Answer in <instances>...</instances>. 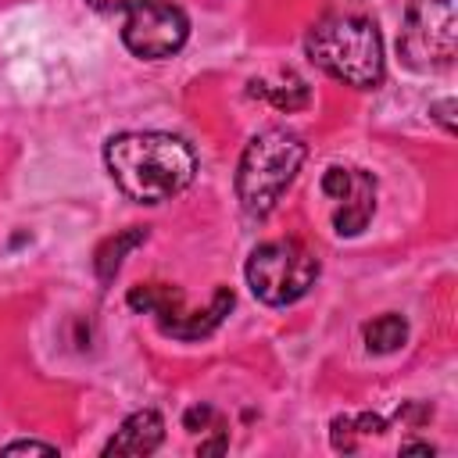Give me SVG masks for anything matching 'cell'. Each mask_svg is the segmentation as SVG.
Masks as SVG:
<instances>
[{
	"instance_id": "6da1fadb",
	"label": "cell",
	"mask_w": 458,
	"mask_h": 458,
	"mask_svg": "<svg viewBox=\"0 0 458 458\" xmlns=\"http://www.w3.org/2000/svg\"><path fill=\"white\" fill-rule=\"evenodd\" d=\"M104 165L114 186L136 204H161L190 190L197 179V154L175 132L136 129L104 143Z\"/></svg>"
},
{
	"instance_id": "7a4b0ae2",
	"label": "cell",
	"mask_w": 458,
	"mask_h": 458,
	"mask_svg": "<svg viewBox=\"0 0 458 458\" xmlns=\"http://www.w3.org/2000/svg\"><path fill=\"white\" fill-rule=\"evenodd\" d=\"M304 54L318 72L354 89H376L386 75L379 25L358 11L318 18L304 36Z\"/></svg>"
},
{
	"instance_id": "3957f363",
	"label": "cell",
	"mask_w": 458,
	"mask_h": 458,
	"mask_svg": "<svg viewBox=\"0 0 458 458\" xmlns=\"http://www.w3.org/2000/svg\"><path fill=\"white\" fill-rule=\"evenodd\" d=\"M304 157H308V143L290 129L276 125V129L250 136V143L240 154L236 179H233L243 215L265 218L279 204V197L290 190V182L297 179Z\"/></svg>"
},
{
	"instance_id": "277c9868",
	"label": "cell",
	"mask_w": 458,
	"mask_h": 458,
	"mask_svg": "<svg viewBox=\"0 0 458 458\" xmlns=\"http://www.w3.org/2000/svg\"><path fill=\"white\" fill-rule=\"evenodd\" d=\"M250 293L268 308H286L301 301L318 279V258L301 240L258 243L243 265Z\"/></svg>"
},
{
	"instance_id": "5b68a950",
	"label": "cell",
	"mask_w": 458,
	"mask_h": 458,
	"mask_svg": "<svg viewBox=\"0 0 458 458\" xmlns=\"http://www.w3.org/2000/svg\"><path fill=\"white\" fill-rule=\"evenodd\" d=\"M397 50L419 72L447 68L458 50V0H408Z\"/></svg>"
},
{
	"instance_id": "8992f818",
	"label": "cell",
	"mask_w": 458,
	"mask_h": 458,
	"mask_svg": "<svg viewBox=\"0 0 458 458\" xmlns=\"http://www.w3.org/2000/svg\"><path fill=\"white\" fill-rule=\"evenodd\" d=\"M190 39V18L179 4L168 0H143L125 11L122 21V43L129 54L143 61H165L182 50Z\"/></svg>"
},
{
	"instance_id": "52a82bcc",
	"label": "cell",
	"mask_w": 458,
	"mask_h": 458,
	"mask_svg": "<svg viewBox=\"0 0 458 458\" xmlns=\"http://www.w3.org/2000/svg\"><path fill=\"white\" fill-rule=\"evenodd\" d=\"M318 186L336 204L333 208V233L336 236H358L376 211V175L365 168L333 165L322 172Z\"/></svg>"
},
{
	"instance_id": "ba28073f",
	"label": "cell",
	"mask_w": 458,
	"mask_h": 458,
	"mask_svg": "<svg viewBox=\"0 0 458 458\" xmlns=\"http://www.w3.org/2000/svg\"><path fill=\"white\" fill-rule=\"evenodd\" d=\"M165 440V419L154 408H140L125 415V422L114 429V437L104 444V454H125V458H143L157 451Z\"/></svg>"
},
{
	"instance_id": "9c48e42d",
	"label": "cell",
	"mask_w": 458,
	"mask_h": 458,
	"mask_svg": "<svg viewBox=\"0 0 458 458\" xmlns=\"http://www.w3.org/2000/svg\"><path fill=\"white\" fill-rule=\"evenodd\" d=\"M233 311V290L229 286H218L215 293H211V304L208 308H200V311H179V315H172L168 322H161L157 329L165 333V336H172V340H204V336H211L218 326H222V318Z\"/></svg>"
},
{
	"instance_id": "30bf717a",
	"label": "cell",
	"mask_w": 458,
	"mask_h": 458,
	"mask_svg": "<svg viewBox=\"0 0 458 458\" xmlns=\"http://www.w3.org/2000/svg\"><path fill=\"white\" fill-rule=\"evenodd\" d=\"M247 93L268 100V104L279 107V111H301V107L311 104L308 82H304L301 75H293V72H283V75H276V79H250Z\"/></svg>"
},
{
	"instance_id": "8fae6325",
	"label": "cell",
	"mask_w": 458,
	"mask_h": 458,
	"mask_svg": "<svg viewBox=\"0 0 458 458\" xmlns=\"http://www.w3.org/2000/svg\"><path fill=\"white\" fill-rule=\"evenodd\" d=\"M125 304L136 311V315H154L157 326L168 322L172 315L182 311V293L168 283H140L125 293Z\"/></svg>"
},
{
	"instance_id": "7c38bea8",
	"label": "cell",
	"mask_w": 458,
	"mask_h": 458,
	"mask_svg": "<svg viewBox=\"0 0 458 458\" xmlns=\"http://www.w3.org/2000/svg\"><path fill=\"white\" fill-rule=\"evenodd\" d=\"M140 243H147V225H129V229L107 236V240L97 247V254H93V272H97L100 286H107V283L118 276L122 258H125L132 247H140Z\"/></svg>"
},
{
	"instance_id": "4fadbf2b",
	"label": "cell",
	"mask_w": 458,
	"mask_h": 458,
	"mask_svg": "<svg viewBox=\"0 0 458 458\" xmlns=\"http://www.w3.org/2000/svg\"><path fill=\"white\" fill-rule=\"evenodd\" d=\"M386 429V419L376 411H358V415H336L329 422V440L336 451H358L361 437H376Z\"/></svg>"
},
{
	"instance_id": "5bb4252c",
	"label": "cell",
	"mask_w": 458,
	"mask_h": 458,
	"mask_svg": "<svg viewBox=\"0 0 458 458\" xmlns=\"http://www.w3.org/2000/svg\"><path fill=\"white\" fill-rule=\"evenodd\" d=\"M361 336H365L369 354H390V351L404 347V340H408V322H404V315L386 311V315L365 322V326H361Z\"/></svg>"
},
{
	"instance_id": "9a60e30c",
	"label": "cell",
	"mask_w": 458,
	"mask_h": 458,
	"mask_svg": "<svg viewBox=\"0 0 458 458\" xmlns=\"http://www.w3.org/2000/svg\"><path fill=\"white\" fill-rule=\"evenodd\" d=\"M215 422V411H211V404H193L186 415H182V426L190 429V433H197V429H208Z\"/></svg>"
},
{
	"instance_id": "2e32d148",
	"label": "cell",
	"mask_w": 458,
	"mask_h": 458,
	"mask_svg": "<svg viewBox=\"0 0 458 458\" xmlns=\"http://www.w3.org/2000/svg\"><path fill=\"white\" fill-rule=\"evenodd\" d=\"M4 454H18V451H36V454H57V444H43V440H11L0 447Z\"/></svg>"
},
{
	"instance_id": "e0dca14e",
	"label": "cell",
	"mask_w": 458,
	"mask_h": 458,
	"mask_svg": "<svg viewBox=\"0 0 458 458\" xmlns=\"http://www.w3.org/2000/svg\"><path fill=\"white\" fill-rule=\"evenodd\" d=\"M93 11H100V14H125L129 7H136V4H143V0H86Z\"/></svg>"
},
{
	"instance_id": "ac0fdd59",
	"label": "cell",
	"mask_w": 458,
	"mask_h": 458,
	"mask_svg": "<svg viewBox=\"0 0 458 458\" xmlns=\"http://www.w3.org/2000/svg\"><path fill=\"white\" fill-rule=\"evenodd\" d=\"M451 107H454V100H444V104H437V107H433V114H437V122H440V125H444L447 132L454 129V125H451Z\"/></svg>"
},
{
	"instance_id": "d6986e66",
	"label": "cell",
	"mask_w": 458,
	"mask_h": 458,
	"mask_svg": "<svg viewBox=\"0 0 458 458\" xmlns=\"http://www.w3.org/2000/svg\"><path fill=\"white\" fill-rule=\"evenodd\" d=\"M411 451H415V454H433L437 447L426 444V440H408V444H401V454H411Z\"/></svg>"
}]
</instances>
